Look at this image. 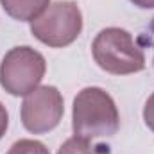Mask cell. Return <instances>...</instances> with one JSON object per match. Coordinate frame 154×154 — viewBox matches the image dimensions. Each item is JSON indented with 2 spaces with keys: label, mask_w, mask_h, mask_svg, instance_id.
Here are the masks:
<instances>
[{
  "label": "cell",
  "mask_w": 154,
  "mask_h": 154,
  "mask_svg": "<svg viewBox=\"0 0 154 154\" xmlns=\"http://www.w3.org/2000/svg\"><path fill=\"white\" fill-rule=\"evenodd\" d=\"M120 127V115L108 91L97 86L82 88L74 99L72 129L84 140L113 136Z\"/></svg>",
  "instance_id": "obj_1"
},
{
  "label": "cell",
  "mask_w": 154,
  "mask_h": 154,
  "mask_svg": "<svg viewBox=\"0 0 154 154\" xmlns=\"http://www.w3.org/2000/svg\"><path fill=\"white\" fill-rule=\"evenodd\" d=\"M95 63L108 74L129 75L145 68V54L134 43L131 32L120 27L102 29L91 43Z\"/></svg>",
  "instance_id": "obj_2"
},
{
  "label": "cell",
  "mask_w": 154,
  "mask_h": 154,
  "mask_svg": "<svg viewBox=\"0 0 154 154\" xmlns=\"http://www.w3.org/2000/svg\"><path fill=\"white\" fill-rule=\"evenodd\" d=\"M82 31V13L75 2L63 0L50 4L31 22V32L43 45L63 48L72 45Z\"/></svg>",
  "instance_id": "obj_3"
},
{
  "label": "cell",
  "mask_w": 154,
  "mask_h": 154,
  "mask_svg": "<svg viewBox=\"0 0 154 154\" xmlns=\"http://www.w3.org/2000/svg\"><path fill=\"white\" fill-rule=\"evenodd\" d=\"M45 72L47 61L38 50L27 45L14 47L0 63V84L7 93L25 97L39 86Z\"/></svg>",
  "instance_id": "obj_4"
},
{
  "label": "cell",
  "mask_w": 154,
  "mask_h": 154,
  "mask_svg": "<svg viewBox=\"0 0 154 154\" xmlns=\"http://www.w3.org/2000/svg\"><path fill=\"white\" fill-rule=\"evenodd\" d=\"M63 95L56 86H38L25 95L22 104V124L32 134L56 129L63 118Z\"/></svg>",
  "instance_id": "obj_5"
},
{
  "label": "cell",
  "mask_w": 154,
  "mask_h": 154,
  "mask_svg": "<svg viewBox=\"0 0 154 154\" xmlns=\"http://www.w3.org/2000/svg\"><path fill=\"white\" fill-rule=\"evenodd\" d=\"M2 9L18 22H32L50 5V0H0Z\"/></svg>",
  "instance_id": "obj_6"
},
{
  "label": "cell",
  "mask_w": 154,
  "mask_h": 154,
  "mask_svg": "<svg viewBox=\"0 0 154 154\" xmlns=\"http://www.w3.org/2000/svg\"><path fill=\"white\" fill-rule=\"evenodd\" d=\"M57 154H100L93 145H90V140H84V138H68L61 147Z\"/></svg>",
  "instance_id": "obj_7"
},
{
  "label": "cell",
  "mask_w": 154,
  "mask_h": 154,
  "mask_svg": "<svg viewBox=\"0 0 154 154\" xmlns=\"http://www.w3.org/2000/svg\"><path fill=\"white\" fill-rule=\"evenodd\" d=\"M5 154H50V152H48V149L41 142H38V140L23 138V140L14 142Z\"/></svg>",
  "instance_id": "obj_8"
},
{
  "label": "cell",
  "mask_w": 154,
  "mask_h": 154,
  "mask_svg": "<svg viewBox=\"0 0 154 154\" xmlns=\"http://www.w3.org/2000/svg\"><path fill=\"white\" fill-rule=\"evenodd\" d=\"M143 120H145V125L154 133V93L147 99L143 106Z\"/></svg>",
  "instance_id": "obj_9"
},
{
  "label": "cell",
  "mask_w": 154,
  "mask_h": 154,
  "mask_svg": "<svg viewBox=\"0 0 154 154\" xmlns=\"http://www.w3.org/2000/svg\"><path fill=\"white\" fill-rule=\"evenodd\" d=\"M7 125H9V115H7L5 106L0 102V140L5 134V131H7Z\"/></svg>",
  "instance_id": "obj_10"
},
{
  "label": "cell",
  "mask_w": 154,
  "mask_h": 154,
  "mask_svg": "<svg viewBox=\"0 0 154 154\" xmlns=\"http://www.w3.org/2000/svg\"><path fill=\"white\" fill-rule=\"evenodd\" d=\"M131 2L142 9H154V0H131Z\"/></svg>",
  "instance_id": "obj_11"
}]
</instances>
